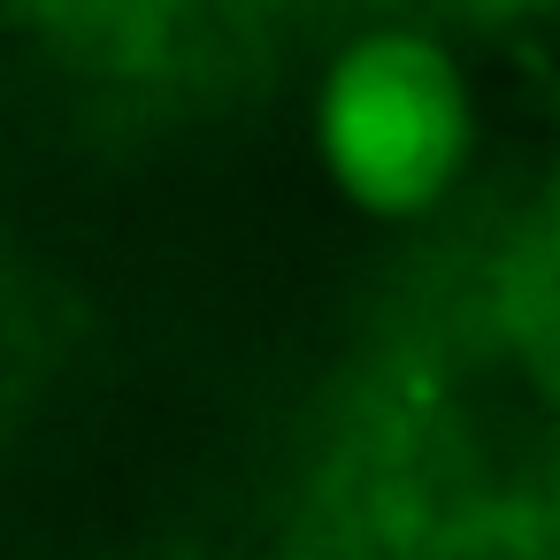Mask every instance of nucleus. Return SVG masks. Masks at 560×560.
<instances>
[{"mask_svg": "<svg viewBox=\"0 0 560 560\" xmlns=\"http://www.w3.org/2000/svg\"><path fill=\"white\" fill-rule=\"evenodd\" d=\"M476 139L468 78L430 32H361L338 47L315 93L323 170L376 215L430 208Z\"/></svg>", "mask_w": 560, "mask_h": 560, "instance_id": "f257e3e1", "label": "nucleus"}]
</instances>
